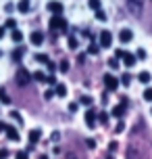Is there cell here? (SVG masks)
<instances>
[{"mask_svg":"<svg viewBox=\"0 0 152 159\" xmlns=\"http://www.w3.org/2000/svg\"><path fill=\"white\" fill-rule=\"evenodd\" d=\"M102 82H104V86H106V90H108V92L119 90V78H115L112 73H104V75H102Z\"/></svg>","mask_w":152,"mask_h":159,"instance_id":"1","label":"cell"},{"mask_svg":"<svg viewBox=\"0 0 152 159\" xmlns=\"http://www.w3.org/2000/svg\"><path fill=\"white\" fill-rule=\"evenodd\" d=\"M48 25H50V30H58V32H65V30H67V21H65L61 15H52Z\"/></svg>","mask_w":152,"mask_h":159,"instance_id":"2","label":"cell"},{"mask_svg":"<svg viewBox=\"0 0 152 159\" xmlns=\"http://www.w3.org/2000/svg\"><path fill=\"white\" fill-rule=\"evenodd\" d=\"M98 44H100V48H111L112 46V34L108 30H102L100 36H98Z\"/></svg>","mask_w":152,"mask_h":159,"instance_id":"3","label":"cell"},{"mask_svg":"<svg viewBox=\"0 0 152 159\" xmlns=\"http://www.w3.org/2000/svg\"><path fill=\"white\" fill-rule=\"evenodd\" d=\"M83 119H86V126H88V128H96V121H98L96 109H92V107H90L88 111H86V115H83Z\"/></svg>","mask_w":152,"mask_h":159,"instance_id":"4","label":"cell"},{"mask_svg":"<svg viewBox=\"0 0 152 159\" xmlns=\"http://www.w3.org/2000/svg\"><path fill=\"white\" fill-rule=\"evenodd\" d=\"M29 82H32V75H29L27 69H19V71H17V84H19V86H27Z\"/></svg>","mask_w":152,"mask_h":159,"instance_id":"5","label":"cell"},{"mask_svg":"<svg viewBox=\"0 0 152 159\" xmlns=\"http://www.w3.org/2000/svg\"><path fill=\"white\" fill-rule=\"evenodd\" d=\"M133 40V32L129 30V27H123V30H119V42H123V44H129Z\"/></svg>","mask_w":152,"mask_h":159,"instance_id":"6","label":"cell"},{"mask_svg":"<svg viewBox=\"0 0 152 159\" xmlns=\"http://www.w3.org/2000/svg\"><path fill=\"white\" fill-rule=\"evenodd\" d=\"M46 8H48L52 15H61V13H63V2H58V0H50L48 4H46Z\"/></svg>","mask_w":152,"mask_h":159,"instance_id":"7","label":"cell"},{"mask_svg":"<svg viewBox=\"0 0 152 159\" xmlns=\"http://www.w3.org/2000/svg\"><path fill=\"white\" fill-rule=\"evenodd\" d=\"M4 134L8 136V140H11V143H19V140H21V134H19V130H17L15 126H8Z\"/></svg>","mask_w":152,"mask_h":159,"instance_id":"8","label":"cell"},{"mask_svg":"<svg viewBox=\"0 0 152 159\" xmlns=\"http://www.w3.org/2000/svg\"><path fill=\"white\" fill-rule=\"evenodd\" d=\"M27 138H29V143H32V144H38V143H40V138H42V130H40V128H32L29 134H27Z\"/></svg>","mask_w":152,"mask_h":159,"instance_id":"9","label":"cell"},{"mask_svg":"<svg viewBox=\"0 0 152 159\" xmlns=\"http://www.w3.org/2000/svg\"><path fill=\"white\" fill-rule=\"evenodd\" d=\"M29 42H32L33 46H42V44H44V34L42 32H32L29 34Z\"/></svg>","mask_w":152,"mask_h":159,"instance_id":"10","label":"cell"},{"mask_svg":"<svg viewBox=\"0 0 152 159\" xmlns=\"http://www.w3.org/2000/svg\"><path fill=\"white\" fill-rule=\"evenodd\" d=\"M15 8L17 11H19V13H29V11H32V2H29V0H19V4H15Z\"/></svg>","mask_w":152,"mask_h":159,"instance_id":"11","label":"cell"},{"mask_svg":"<svg viewBox=\"0 0 152 159\" xmlns=\"http://www.w3.org/2000/svg\"><path fill=\"white\" fill-rule=\"evenodd\" d=\"M111 115H112V117H117V119H121L123 115H125V105H123V103L115 105V107H112V111H111Z\"/></svg>","mask_w":152,"mask_h":159,"instance_id":"12","label":"cell"},{"mask_svg":"<svg viewBox=\"0 0 152 159\" xmlns=\"http://www.w3.org/2000/svg\"><path fill=\"white\" fill-rule=\"evenodd\" d=\"M121 61H123V65H125V67H133L137 59H136V55H133V52H127V55L123 57Z\"/></svg>","mask_w":152,"mask_h":159,"instance_id":"13","label":"cell"},{"mask_svg":"<svg viewBox=\"0 0 152 159\" xmlns=\"http://www.w3.org/2000/svg\"><path fill=\"white\" fill-rule=\"evenodd\" d=\"M150 80H152V73L146 71V69L137 73V82H140V84H150Z\"/></svg>","mask_w":152,"mask_h":159,"instance_id":"14","label":"cell"},{"mask_svg":"<svg viewBox=\"0 0 152 159\" xmlns=\"http://www.w3.org/2000/svg\"><path fill=\"white\" fill-rule=\"evenodd\" d=\"M67 92H69V90H67V86H65V84H61V82L54 86V94H56V96L65 98V96H67Z\"/></svg>","mask_w":152,"mask_h":159,"instance_id":"15","label":"cell"},{"mask_svg":"<svg viewBox=\"0 0 152 159\" xmlns=\"http://www.w3.org/2000/svg\"><path fill=\"white\" fill-rule=\"evenodd\" d=\"M11 38H13V42H15V44H21V42H23V32H21V30H13Z\"/></svg>","mask_w":152,"mask_h":159,"instance_id":"16","label":"cell"},{"mask_svg":"<svg viewBox=\"0 0 152 159\" xmlns=\"http://www.w3.org/2000/svg\"><path fill=\"white\" fill-rule=\"evenodd\" d=\"M67 46L71 48V50H77V46H79V40L75 38V36H69V40H67Z\"/></svg>","mask_w":152,"mask_h":159,"instance_id":"17","label":"cell"},{"mask_svg":"<svg viewBox=\"0 0 152 159\" xmlns=\"http://www.w3.org/2000/svg\"><path fill=\"white\" fill-rule=\"evenodd\" d=\"M142 96H144L146 103H152V86H146L144 92H142Z\"/></svg>","mask_w":152,"mask_h":159,"instance_id":"18","label":"cell"},{"mask_svg":"<svg viewBox=\"0 0 152 159\" xmlns=\"http://www.w3.org/2000/svg\"><path fill=\"white\" fill-rule=\"evenodd\" d=\"M108 119H111V115H108L106 111H100V113H98V121H100L102 126H106V124H108Z\"/></svg>","mask_w":152,"mask_h":159,"instance_id":"19","label":"cell"},{"mask_svg":"<svg viewBox=\"0 0 152 159\" xmlns=\"http://www.w3.org/2000/svg\"><path fill=\"white\" fill-rule=\"evenodd\" d=\"M92 103H94V98H92L90 94H83V96L79 98V105H86V107H92Z\"/></svg>","mask_w":152,"mask_h":159,"instance_id":"20","label":"cell"},{"mask_svg":"<svg viewBox=\"0 0 152 159\" xmlns=\"http://www.w3.org/2000/svg\"><path fill=\"white\" fill-rule=\"evenodd\" d=\"M88 7L92 8V11H100V8H102V2H100V0H88Z\"/></svg>","mask_w":152,"mask_h":159,"instance_id":"21","label":"cell"},{"mask_svg":"<svg viewBox=\"0 0 152 159\" xmlns=\"http://www.w3.org/2000/svg\"><path fill=\"white\" fill-rule=\"evenodd\" d=\"M11 117H13V121H17L19 126L23 124V115H21V113H19V111H11Z\"/></svg>","mask_w":152,"mask_h":159,"instance_id":"22","label":"cell"},{"mask_svg":"<svg viewBox=\"0 0 152 159\" xmlns=\"http://www.w3.org/2000/svg\"><path fill=\"white\" fill-rule=\"evenodd\" d=\"M0 103H4V105H8L11 103V96L4 92V88H0Z\"/></svg>","mask_w":152,"mask_h":159,"instance_id":"23","label":"cell"},{"mask_svg":"<svg viewBox=\"0 0 152 159\" xmlns=\"http://www.w3.org/2000/svg\"><path fill=\"white\" fill-rule=\"evenodd\" d=\"M36 61H38V63H48L50 59H48V55H44V52H38V55H36Z\"/></svg>","mask_w":152,"mask_h":159,"instance_id":"24","label":"cell"},{"mask_svg":"<svg viewBox=\"0 0 152 159\" xmlns=\"http://www.w3.org/2000/svg\"><path fill=\"white\" fill-rule=\"evenodd\" d=\"M136 59H140V61H144V59H148V52H146V48H137Z\"/></svg>","mask_w":152,"mask_h":159,"instance_id":"25","label":"cell"},{"mask_svg":"<svg viewBox=\"0 0 152 159\" xmlns=\"http://www.w3.org/2000/svg\"><path fill=\"white\" fill-rule=\"evenodd\" d=\"M108 67H111L112 71H115V69H119V59H117V57H112V59H108Z\"/></svg>","mask_w":152,"mask_h":159,"instance_id":"26","label":"cell"},{"mask_svg":"<svg viewBox=\"0 0 152 159\" xmlns=\"http://www.w3.org/2000/svg\"><path fill=\"white\" fill-rule=\"evenodd\" d=\"M4 27H8V30H17V21L13 19V17H8L6 23H4Z\"/></svg>","mask_w":152,"mask_h":159,"instance_id":"27","label":"cell"},{"mask_svg":"<svg viewBox=\"0 0 152 159\" xmlns=\"http://www.w3.org/2000/svg\"><path fill=\"white\" fill-rule=\"evenodd\" d=\"M88 52H90V55H98V52H100V44H90Z\"/></svg>","mask_w":152,"mask_h":159,"instance_id":"28","label":"cell"},{"mask_svg":"<svg viewBox=\"0 0 152 159\" xmlns=\"http://www.w3.org/2000/svg\"><path fill=\"white\" fill-rule=\"evenodd\" d=\"M46 78H48V75H44V71H36L33 73V80H36V82H46Z\"/></svg>","mask_w":152,"mask_h":159,"instance_id":"29","label":"cell"},{"mask_svg":"<svg viewBox=\"0 0 152 159\" xmlns=\"http://www.w3.org/2000/svg\"><path fill=\"white\" fill-rule=\"evenodd\" d=\"M121 84H123V86H129V84H131V75H129V73H123V75H121Z\"/></svg>","mask_w":152,"mask_h":159,"instance_id":"30","label":"cell"},{"mask_svg":"<svg viewBox=\"0 0 152 159\" xmlns=\"http://www.w3.org/2000/svg\"><path fill=\"white\" fill-rule=\"evenodd\" d=\"M15 159H29V151H17Z\"/></svg>","mask_w":152,"mask_h":159,"instance_id":"31","label":"cell"},{"mask_svg":"<svg viewBox=\"0 0 152 159\" xmlns=\"http://www.w3.org/2000/svg\"><path fill=\"white\" fill-rule=\"evenodd\" d=\"M58 69H61L63 73H67V71H69V61H67V59H63V61H61V65H58Z\"/></svg>","mask_w":152,"mask_h":159,"instance_id":"32","label":"cell"},{"mask_svg":"<svg viewBox=\"0 0 152 159\" xmlns=\"http://www.w3.org/2000/svg\"><path fill=\"white\" fill-rule=\"evenodd\" d=\"M94 13H96V19H98V21H106V13H104L102 8H100V11H94Z\"/></svg>","mask_w":152,"mask_h":159,"instance_id":"33","label":"cell"},{"mask_svg":"<svg viewBox=\"0 0 152 159\" xmlns=\"http://www.w3.org/2000/svg\"><path fill=\"white\" fill-rule=\"evenodd\" d=\"M125 55H127V50H123V48H119V50H115V57H117L119 61H121V59H123Z\"/></svg>","mask_w":152,"mask_h":159,"instance_id":"34","label":"cell"},{"mask_svg":"<svg viewBox=\"0 0 152 159\" xmlns=\"http://www.w3.org/2000/svg\"><path fill=\"white\" fill-rule=\"evenodd\" d=\"M123 130H125V124H123V121H121V119H119V124L115 126V132H117V134H121Z\"/></svg>","mask_w":152,"mask_h":159,"instance_id":"35","label":"cell"},{"mask_svg":"<svg viewBox=\"0 0 152 159\" xmlns=\"http://www.w3.org/2000/svg\"><path fill=\"white\" fill-rule=\"evenodd\" d=\"M86 144H88V149H96V140L94 138H86Z\"/></svg>","mask_w":152,"mask_h":159,"instance_id":"36","label":"cell"},{"mask_svg":"<svg viewBox=\"0 0 152 159\" xmlns=\"http://www.w3.org/2000/svg\"><path fill=\"white\" fill-rule=\"evenodd\" d=\"M46 82H48L50 86H56V84H58V82H56V78H54V73H52V75H48V78H46Z\"/></svg>","mask_w":152,"mask_h":159,"instance_id":"37","label":"cell"},{"mask_svg":"<svg viewBox=\"0 0 152 159\" xmlns=\"http://www.w3.org/2000/svg\"><path fill=\"white\" fill-rule=\"evenodd\" d=\"M8 155H11L8 149H0V159H8Z\"/></svg>","mask_w":152,"mask_h":159,"instance_id":"38","label":"cell"},{"mask_svg":"<svg viewBox=\"0 0 152 159\" xmlns=\"http://www.w3.org/2000/svg\"><path fill=\"white\" fill-rule=\"evenodd\" d=\"M46 67H48V71H50V73H54V71H56V65L52 63V61H48V63H46Z\"/></svg>","mask_w":152,"mask_h":159,"instance_id":"39","label":"cell"},{"mask_svg":"<svg viewBox=\"0 0 152 159\" xmlns=\"http://www.w3.org/2000/svg\"><path fill=\"white\" fill-rule=\"evenodd\" d=\"M52 96H54V90H46V92H44V98H46V101H50Z\"/></svg>","mask_w":152,"mask_h":159,"instance_id":"40","label":"cell"},{"mask_svg":"<svg viewBox=\"0 0 152 159\" xmlns=\"http://www.w3.org/2000/svg\"><path fill=\"white\" fill-rule=\"evenodd\" d=\"M77 109H79V105H77V103H71V105H69V111H71V113H75Z\"/></svg>","mask_w":152,"mask_h":159,"instance_id":"41","label":"cell"},{"mask_svg":"<svg viewBox=\"0 0 152 159\" xmlns=\"http://www.w3.org/2000/svg\"><path fill=\"white\" fill-rule=\"evenodd\" d=\"M6 128H8V124H4V121L0 119V134H2V132H6Z\"/></svg>","mask_w":152,"mask_h":159,"instance_id":"42","label":"cell"},{"mask_svg":"<svg viewBox=\"0 0 152 159\" xmlns=\"http://www.w3.org/2000/svg\"><path fill=\"white\" fill-rule=\"evenodd\" d=\"M50 138H52V140H58V138H61V132H52Z\"/></svg>","mask_w":152,"mask_h":159,"instance_id":"43","label":"cell"},{"mask_svg":"<svg viewBox=\"0 0 152 159\" xmlns=\"http://www.w3.org/2000/svg\"><path fill=\"white\" fill-rule=\"evenodd\" d=\"M4 34H6V27H0V40L4 38Z\"/></svg>","mask_w":152,"mask_h":159,"instance_id":"44","label":"cell"},{"mask_svg":"<svg viewBox=\"0 0 152 159\" xmlns=\"http://www.w3.org/2000/svg\"><path fill=\"white\" fill-rule=\"evenodd\" d=\"M40 159H48V157H46V155H40Z\"/></svg>","mask_w":152,"mask_h":159,"instance_id":"45","label":"cell"},{"mask_svg":"<svg viewBox=\"0 0 152 159\" xmlns=\"http://www.w3.org/2000/svg\"><path fill=\"white\" fill-rule=\"evenodd\" d=\"M150 115H152V107H150Z\"/></svg>","mask_w":152,"mask_h":159,"instance_id":"46","label":"cell"},{"mask_svg":"<svg viewBox=\"0 0 152 159\" xmlns=\"http://www.w3.org/2000/svg\"><path fill=\"white\" fill-rule=\"evenodd\" d=\"M0 57H2V50H0Z\"/></svg>","mask_w":152,"mask_h":159,"instance_id":"47","label":"cell"}]
</instances>
